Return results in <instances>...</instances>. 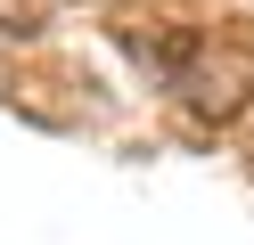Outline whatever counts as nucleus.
<instances>
[{
    "label": "nucleus",
    "instance_id": "nucleus-1",
    "mask_svg": "<svg viewBox=\"0 0 254 245\" xmlns=\"http://www.w3.org/2000/svg\"><path fill=\"white\" fill-rule=\"evenodd\" d=\"M123 49H131L139 65H148V74H164V82H181L189 65H197V33H156V25H123Z\"/></svg>",
    "mask_w": 254,
    "mask_h": 245
},
{
    "label": "nucleus",
    "instance_id": "nucleus-2",
    "mask_svg": "<svg viewBox=\"0 0 254 245\" xmlns=\"http://www.w3.org/2000/svg\"><path fill=\"white\" fill-rule=\"evenodd\" d=\"M0 33H41V0H0Z\"/></svg>",
    "mask_w": 254,
    "mask_h": 245
}]
</instances>
